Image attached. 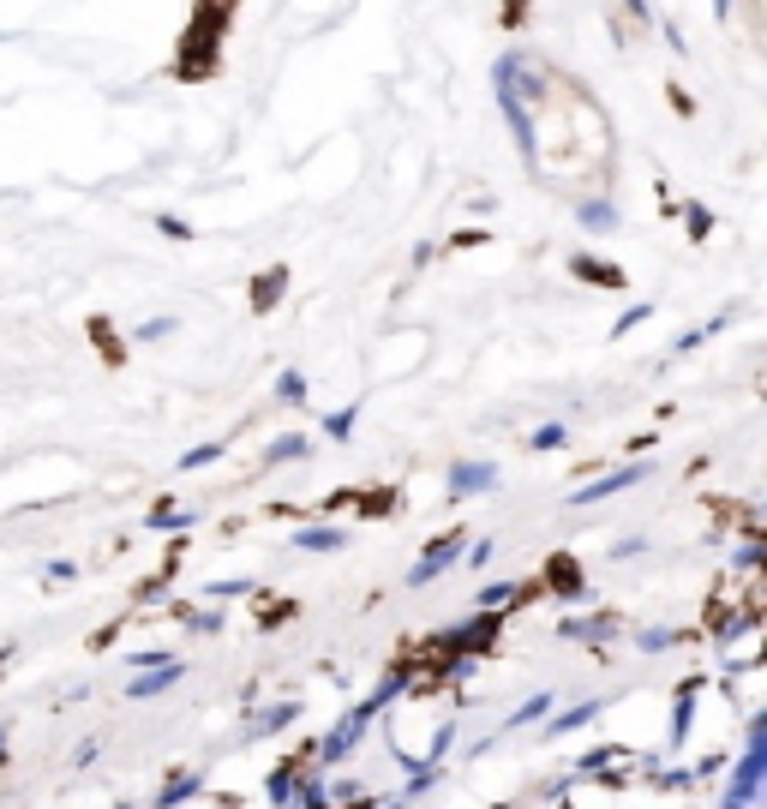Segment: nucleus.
Returning a JSON list of instances; mask_svg holds the SVG:
<instances>
[{
	"instance_id": "f257e3e1",
	"label": "nucleus",
	"mask_w": 767,
	"mask_h": 809,
	"mask_svg": "<svg viewBox=\"0 0 767 809\" xmlns=\"http://www.w3.org/2000/svg\"><path fill=\"white\" fill-rule=\"evenodd\" d=\"M462 552H468V540H462V534H444L438 546H426V552H420V564L408 570V588H426V582H432V576H444Z\"/></svg>"
},
{
	"instance_id": "f03ea898",
	"label": "nucleus",
	"mask_w": 767,
	"mask_h": 809,
	"mask_svg": "<svg viewBox=\"0 0 767 809\" xmlns=\"http://www.w3.org/2000/svg\"><path fill=\"white\" fill-rule=\"evenodd\" d=\"M642 480H648V468H642V462H630V468H618V474H606V480H594V486H576V492H570V504H600V498L630 492V486H642Z\"/></svg>"
},
{
	"instance_id": "7ed1b4c3",
	"label": "nucleus",
	"mask_w": 767,
	"mask_h": 809,
	"mask_svg": "<svg viewBox=\"0 0 767 809\" xmlns=\"http://www.w3.org/2000/svg\"><path fill=\"white\" fill-rule=\"evenodd\" d=\"M474 492H498V468L492 462H456L450 468V498H474Z\"/></svg>"
},
{
	"instance_id": "20e7f679",
	"label": "nucleus",
	"mask_w": 767,
	"mask_h": 809,
	"mask_svg": "<svg viewBox=\"0 0 767 809\" xmlns=\"http://www.w3.org/2000/svg\"><path fill=\"white\" fill-rule=\"evenodd\" d=\"M570 270H576V276H588L594 288H618V282H624V270H618V264H606V258H588V252H576V264H570Z\"/></svg>"
},
{
	"instance_id": "39448f33",
	"label": "nucleus",
	"mask_w": 767,
	"mask_h": 809,
	"mask_svg": "<svg viewBox=\"0 0 767 809\" xmlns=\"http://www.w3.org/2000/svg\"><path fill=\"white\" fill-rule=\"evenodd\" d=\"M294 546H300V552H342V546H348V534H342V528H300V534H294Z\"/></svg>"
},
{
	"instance_id": "423d86ee",
	"label": "nucleus",
	"mask_w": 767,
	"mask_h": 809,
	"mask_svg": "<svg viewBox=\"0 0 767 809\" xmlns=\"http://www.w3.org/2000/svg\"><path fill=\"white\" fill-rule=\"evenodd\" d=\"M282 288H288V270H264V276H258V288H252V306H258V312H270V306L282 300Z\"/></svg>"
},
{
	"instance_id": "0eeeda50",
	"label": "nucleus",
	"mask_w": 767,
	"mask_h": 809,
	"mask_svg": "<svg viewBox=\"0 0 767 809\" xmlns=\"http://www.w3.org/2000/svg\"><path fill=\"white\" fill-rule=\"evenodd\" d=\"M306 450H312V444H306V438H300V432H282V438H276V444H270V450H264V462H270V468H276V462H300V456H306Z\"/></svg>"
},
{
	"instance_id": "6e6552de",
	"label": "nucleus",
	"mask_w": 767,
	"mask_h": 809,
	"mask_svg": "<svg viewBox=\"0 0 767 809\" xmlns=\"http://www.w3.org/2000/svg\"><path fill=\"white\" fill-rule=\"evenodd\" d=\"M174 678H180V666H174V660H162V672H150V678L138 672V678H132V696H156V690H168Z\"/></svg>"
},
{
	"instance_id": "1a4fd4ad",
	"label": "nucleus",
	"mask_w": 767,
	"mask_h": 809,
	"mask_svg": "<svg viewBox=\"0 0 767 809\" xmlns=\"http://www.w3.org/2000/svg\"><path fill=\"white\" fill-rule=\"evenodd\" d=\"M576 216H582L588 228H612V222H618V210H612L606 198H582V204H576Z\"/></svg>"
},
{
	"instance_id": "9d476101",
	"label": "nucleus",
	"mask_w": 767,
	"mask_h": 809,
	"mask_svg": "<svg viewBox=\"0 0 767 809\" xmlns=\"http://www.w3.org/2000/svg\"><path fill=\"white\" fill-rule=\"evenodd\" d=\"M354 420H360V402H348V408H336V414H324V432L342 444L348 432H354Z\"/></svg>"
},
{
	"instance_id": "9b49d317",
	"label": "nucleus",
	"mask_w": 767,
	"mask_h": 809,
	"mask_svg": "<svg viewBox=\"0 0 767 809\" xmlns=\"http://www.w3.org/2000/svg\"><path fill=\"white\" fill-rule=\"evenodd\" d=\"M564 444H570V426H558V420H552V426H540V432L528 438V450H564Z\"/></svg>"
},
{
	"instance_id": "f8f14e48",
	"label": "nucleus",
	"mask_w": 767,
	"mask_h": 809,
	"mask_svg": "<svg viewBox=\"0 0 767 809\" xmlns=\"http://www.w3.org/2000/svg\"><path fill=\"white\" fill-rule=\"evenodd\" d=\"M276 396H282L288 408H300V402H306V378H300V372H282V384H276Z\"/></svg>"
},
{
	"instance_id": "ddd939ff",
	"label": "nucleus",
	"mask_w": 767,
	"mask_h": 809,
	"mask_svg": "<svg viewBox=\"0 0 767 809\" xmlns=\"http://www.w3.org/2000/svg\"><path fill=\"white\" fill-rule=\"evenodd\" d=\"M216 456H222V444H198V450H186V456H180V468L192 474V468H210Z\"/></svg>"
},
{
	"instance_id": "4468645a",
	"label": "nucleus",
	"mask_w": 767,
	"mask_h": 809,
	"mask_svg": "<svg viewBox=\"0 0 767 809\" xmlns=\"http://www.w3.org/2000/svg\"><path fill=\"white\" fill-rule=\"evenodd\" d=\"M516 600V582H492L486 594H480V612H492V606H510Z\"/></svg>"
},
{
	"instance_id": "2eb2a0df",
	"label": "nucleus",
	"mask_w": 767,
	"mask_h": 809,
	"mask_svg": "<svg viewBox=\"0 0 767 809\" xmlns=\"http://www.w3.org/2000/svg\"><path fill=\"white\" fill-rule=\"evenodd\" d=\"M684 216H690V240H702V234L714 228V216H708L702 204H684Z\"/></svg>"
},
{
	"instance_id": "dca6fc26",
	"label": "nucleus",
	"mask_w": 767,
	"mask_h": 809,
	"mask_svg": "<svg viewBox=\"0 0 767 809\" xmlns=\"http://www.w3.org/2000/svg\"><path fill=\"white\" fill-rule=\"evenodd\" d=\"M156 228H162V234H168V240H192V228H186V222H180V216H168V210H162V216H156Z\"/></svg>"
},
{
	"instance_id": "f3484780",
	"label": "nucleus",
	"mask_w": 767,
	"mask_h": 809,
	"mask_svg": "<svg viewBox=\"0 0 767 809\" xmlns=\"http://www.w3.org/2000/svg\"><path fill=\"white\" fill-rule=\"evenodd\" d=\"M168 330H174V318H144V324H138V336H144V342H162Z\"/></svg>"
},
{
	"instance_id": "a211bd4d",
	"label": "nucleus",
	"mask_w": 767,
	"mask_h": 809,
	"mask_svg": "<svg viewBox=\"0 0 767 809\" xmlns=\"http://www.w3.org/2000/svg\"><path fill=\"white\" fill-rule=\"evenodd\" d=\"M642 318H654V306H630V312H624V318H618V330H636V324H642Z\"/></svg>"
},
{
	"instance_id": "6ab92c4d",
	"label": "nucleus",
	"mask_w": 767,
	"mask_h": 809,
	"mask_svg": "<svg viewBox=\"0 0 767 809\" xmlns=\"http://www.w3.org/2000/svg\"><path fill=\"white\" fill-rule=\"evenodd\" d=\"M642 648L654 654V648H672V630H642Z\"/></svg>"
},
{
	"instance_id": "aec40b11",
	"label": "nucleus",
	"mask_w": 767,
	"mask_h": 809,
	"mask_svg": "<svg viewBox=\"0 0 767 809\" xmlns=\"http://www.w3.org/2000/svg\"><path fill=\"white\" fill-rule=\"evenodd\" d=\"M624 6H630V18H636V24H648V18H654V12H648V0H624Z\"/></svg>"
},
{
	"instance_id": "412c9836",
	"label": "nucleus",
	"mask_w": 767,
	"mask_h": 809,
	"mask_svg": "<svg viewBox=\"0 0 767 809\" xmlns=\"http://www.w3.org/2000/svg\"><path fill=\"white\" fill-rule=\"evenodd\" d=\"M714 12H720V18H726V12H732V0H714Z\"/></svg>"
}]
</instances>
